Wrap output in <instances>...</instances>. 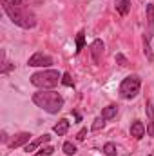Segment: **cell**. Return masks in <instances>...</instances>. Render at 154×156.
<instances>
[{
  "label": "cell",
  "mask_w": 154,
  "mask_h": 156,
  "mask_svg": "<svg viewBox=\"0 0 154 156\" xmlns=\"http://www.w3.org/2000/svg\"><path fill=\"white\" fill-rule=\"evenodd\" d=\"M116 64H120V66H127L129 62H127V58H125L123 55H120V53H118V55H116Z\"/></svg>",
  "instance_id": "cell-22"
},
{
  "label": "cell",
  "mask_w": 154,
  "mask_h": 156,
  "mask_svg": "<svg viewBox=\"0 0 154 156\" xmlns=\"http://www.w3.org/2000/svg\"><path fill=\"white\" fill-rule=\"evenodd\" d=\"M33 102L38 105L40 109H44L45 113H51V115H56L62 109V105H64V98H62L60 93L45 91V89H42L40 93L33 94Z\"/></svg>",
  "instance_id": "cell-2"
},
{
  "label": "cell",
  "mask_w": 154,
  "mask_h": 156,
  "mask_svg": "<svg viewBox=\"0 0 154 156\" xmlns=\"http://www.w3.org/2000/svg\"><path fill=\"white\" fill-rule=\"evenodd\" d=\"M83 44H85V33L80 31L76 35V53H80V51L83 49Z\"/></svg>",
  "instance_id": "cell-17"
},
{
  "label": "cell",
  "mask_w": 154,
  "mask_h": 156,
  "mask_svg": "<svg viewBox=\"0 0 154 156\" xmlns=\"http://www.w3.org/2000/svg\"><path fill=\"white\" fill-rule=\"evenodd\" d=\"M114 7L120 15H127L131 11V2L129 0H114Z\"/></svg>",
  "instance_id": "cell-13"
},
{
  "label": "cell",
  "mask_w": 154,
  "mask_h": 156,
  "mask_svg": "<svg viewBox=\"0 0 154 156\" xmlns=\"http://www.w3.org/2000/svg\"><path fill=\"white\" fill-rule=\"evenodd\" d=\"M49 140H51V136H49V134H44V136H40L38 140H35V142H31V144H27V145H26L24 149H26V153H31V151H35V149H38V147L42 145V144H47Z\"/></svg>",
  "instance_id": "cell-11"
},
{
  "label": "cell",
  "mask_w": 154,
  "mask_h": 156,
  "mask_svg": "<svg viewBox=\"0 0 154 156\" xmlns=\"http://www.w3.org/2000/svg\"><path fill=\"white\" fill-rule=\"evenodd\" d=\"M64 153L69 154V156H73L75 153H76V147H75L71 142H65V144H64Z\"/></svg>",
  "instance_id": "cell-19"
},
{
  "label": "cell",
  "mask_w": 154,
  "mask_h": 156,
  "mask_svg": "<svg viewBox=\"0 0 154 156\" xmlns=\"http://www.w3.org/2000/svg\"><path fill=\"white\" fill-rule=\"evenodd\" d=\"M29 140H31V134H29V133H20V134H16V138L9 144V147H11V149H16V147H20V145L27 144Z\"/></svg>",
  "instance_id": "cell-10"
},
{
  "label": "cell",
  "mask_w": 154,
  "mask_h": 156,
  "mask_svg": "<svg viewBox=\"0 0 154 156\" xmlns=\"http://www.w3.org/2000/svg\"><path fill=\"white\" fill-rule=\"evenodd\" d=\"M62 83H64V85H67V87H71V85H73V78H71L69 73H64V75H62Z\"/></svg>",
  "instance_id": "cell-20"
},
{
  "label": "cell",
  "mask_w": 154,
  "mask_h": 156,
  "mask_svg": "<svg viewBox=\"0 0 154 156\" xmlns=\"http://www.w3.org/2000/svg\"><path fill=\"white\" fill-rule=\"evenodd\" d=\"M51 64H53V58L44 55V53H35L27 60V66H31V67H49Z\"/></svg>",
  "instance_id": "cell-5"
},
{
  "label": "cell",
  "mask_w": 154,
  "mask_h": 156,
  "mask_svg": "<svg viewBox=\"0 0 154 156\" xmlns=\"http://www.w3.org/2000/svg\"><path fill=\"white\" fill-rule=\"evenodd\" d=\"M9 69H13V66H11V64H7V62H4V67H2V73L5 75V73H9Z\"/></svg>",
  "instance_id": "cell-24"
},
{
  "label": "cell",
  "mask_w": 154,
  "mask_h": 156,
  "mask_svg": "<svg viewBox=\"0 0 154 156\" xmlns=\"http://www.w3.org/2000/svg\"><path fill=\"white\" fill-rule=\"evenodd\" d=\"M140 87H142L140 76L138 75H131V76H127L120 83V94L123 98H134L140 93Z\"/></svg>",
  "instance_id": "cell-4"
},
{
  "label": "cell",
  "mask_w": 154,
  "mask_h": 156,
  "mask_svg": "<svg viewBox=\"0 0 154 156\" xmlns=\"http://www.w3.org/2000/svg\"><path fill=\"white\" fill-rule=\"evenodd\" d=\"M131 136H134V138H138V140L145 136V125H143L140 120L132 122V125H131Z\"/></svg>",
  "instance_id": "cell-7"
},
{
  "label": "cell",
  "mask_w": 154,
  "mask_h": 156,
  "mask_svg": "<svg viewBox=\"0 0 154 156\" xmlns=\"http://www.w3.org/2000/svg\"><path fill=\"white\" fill-rule=\"evenodd\" d=\"M91 53H93V60L98 64L100 58H102V55H103V42L102 40H94L93 45H91Z\"/></svg>",
  "instance_id": "cell-6"
},
{
  "label": "cell",
  "mask_w": 154,
  "mask_h": 156,
  "mask_svg": "<svg viewBox=\"0 0 154 156\" xmlns=\"http://www.w3.org/2000/svg\"><path fill=\"white\" fill-rule=\"evenodd\" d=\"M85 134H87V129H82V131L78 133L76 140H80V142H82V140H85Z\"/></svg>",
  "instance_id": "cell-23"
},
{
  "label": "cell",
  "mask_w": 154,
  "mask_h": 156,
  "mask_svg": "<svg viewBox=\"0 0 154 156\" xmlns=\"http://www.w3.org/2000/svg\"><path fill=\"white\" fill-rule=\"evenodd\" d=\"M53 153H54V149H53V147H44L37 156H49V154H53Z\"/></svg>",
  "instance_id": "cell-21"
},
{
  "label": "cell",
  "mask_w": 154,
  "mask_h": 156,
  "mask_svg": "<svg viewBox=\"0 0 154 156\" xmlns=\"http://www.w3.org/2000/svg\"><path fill=\"white\" fill-rule=\"evenodd\" d=\"M103 125H105V118H96V120H94V123H93V127H91V129H93V131H100V129H103Z\"/></svg>",
  "instance_id": "cell-18"
},
{
  "label": "cell",
  "mask_w": 154,
  "mask_h": 156,
  "mask_svg": "<svg viewBox=\"0 0 154 156\" xmlns=\"http://www.w3.org/2000/svg\"><path fill=\"white\" fill-rule=\"evenodd\" d=\"M152 31H154V5L149 4L147 5V38L152 37Z\"/></svg>",
  "instance_id": "cell-8"
},
{
  "label": "cell",
  "mask_w": 154,
  "mask_h": 156,
  "mask_svg": "<svg viewBox=\"0 0 154 156\" xmlns=\"http://www.w3.org/2000/svg\"><path fill=\"white\" fill-rule=\"evenodd\" d=\"M58 82H62V75L58 71H53V69H47V71H38L31 76V83L37 85L40 89H53L58 85Z\"/></svg>",
  "instance_id": "cell-3"
},
{
  "label": "cell",
  "mask_w": 154,
  "mask_h": 156,
  "mask_svg": "<svg viewBox=\"0 0 154 156\" xmlns=\"http://www.w3.org/2000/svg\"><path fill=\"white\" fill-rule=\"evenodd\" d=\"M147 118H149V125H147V134L154 136V104L147 102Z\"/></svg>",
  "instance_id": "cell-9"
},
{
  "label": "cell",
  "mask_w": 154,
  "mask_h": 156,
  "mask_svg": "<svg viewBox=\"0 0 154 156\" xmlns=\"http://www.w3.org/2000/svg\"><path fill=\"white\" fill-rule=\"evenodd\" d=\"M53 131L58 134V136H64L67 131H69V120H65V118H62L54 127H53Z\"/></svg>",
  "instance_id": "cell-12"
},
{
  "label": "cell",
  "mask_w": 154,
  "mask_h": 156,
  "mask_svg": "<svg viewBox=\"0 0 154 156\" xmlns=\"http://www.w3.org/2000/svg\"><path fill=\"white\" fill-rule=\"evenodd\" d=\"M116 113H118V107H116V105H107V107L102 111V118H105V120H109V118H114Z\"/></svg>",
  "instance_id": "cell-14"
},
{
  "label": "cell",
  "mask_w": 154,
  "mask_h": 156,
  "mask_svg": "<svg viewBox=\"0 0 154 156\" xmlns=\"http://www.w3.org/2000/svg\"><path fill=\"white\" fill-rule=\"evenodd\" d=\"M103 153H105V156H116L118 154V153H116V145L111 144V142H107V144L103 145Z\"/></svg>",
  "instance_id": "cell-16"
},
{
  "label": "cell",
  "mask_w": 154,
  "mask_h": 156,
  "mask_svg": "<svg viewBox=\"0 0 154 156\" xmlns=\"http://www.w3.org/2000/svg\"><path fill=\"white\" fill-rule=\"evenodd\" d=\"M143 51H145L147 60H149V62H152L154 55H152V51H151V45H149V38H147V37H143Z\"/></svg>",
  "instance_id": "cell-15"
},
{
  "label": "cell",
  "mask_w": 154,
  "mask_h": 156,
  "mask_svg": "<svg viewBox=\"0 0 154 156\" xmlns=\"http://www.w3.org/2000/svg\"><path fill=\"white\" fill-rule=\"evenodd\" d=\"M2 5H4L5 15L11 18V22L16 24L18 27L31 29L37 26V16L29 9V5H26L24 0H4Z\"/></svg>",
  "instance_id": "cell-1"
}]
</instances>
